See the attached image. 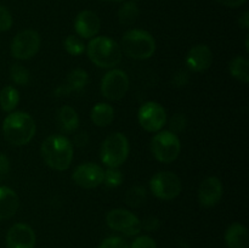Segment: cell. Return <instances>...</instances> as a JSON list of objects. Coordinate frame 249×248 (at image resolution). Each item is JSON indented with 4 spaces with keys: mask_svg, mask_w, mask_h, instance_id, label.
I'll return each mask as SVG.
<instances>
[{
    "mask_svg": "<svg viewBox=\"0 0 249 248\" xmlns=\"http://www.w3.org/2000/svg\"><path fill=\"white\" fill-rule=\"evenodd\" d=\"M41 157L51 169L62 172L73 160V145L63 135H50L41 143Z\"/></svg>",
    "mask_w": 249,
    "mask_h": 248,
    "instance_id": "1",
    "label": "cell"
},
{
    "mask_svg": "<svg viewBox=\"0 0 249 248\" xmlns=\"http://www.w3.org/2000/svg\"><path fill=\"white\" fill-rule=\"evenodd\" d=\"M36 131V122L26 112H11L2 122V133L9 143L23 146L31 142Z\"/></svg>",
    "mask_w": 249,
    "mask_h": 248,
    "instance_id": "2",
    "label": "cell"
},
{
    "mask_svg": "<svg viewBox=\"0 0 249 248\" xmlns=\"http://www.w3.org/2000/svg\"><path fill=\"white\" fill-rule=\"evenodd\" d=\"M87 53L90 61L100 68H113L122 61V49L108 36H95L89 41Z\"/></svg>",
    "mask_w": 249,
    "mask_h": 248,
    "instance_id": "3",
    "label": "cell"
},
{
    "mask_svg": "<svg viewBox=\"0 0 249 248\" xmlns=\"http://www.w3.org/2000/svg\"><path fill=\"white\" fill-rule=\"evenodd\" d=\"M121 49L134 60H147L155 53L156 41L147 31L130 29L122 38Z\"/></svg>",
    "mask_w": 249,
    "mask_h": 248,
    "instance_id": "4",
    "label": "cell"
},
{
    "mask_svg": "<svg viewBox=\"0 0 249 248\" xmlns=\"http://www.w3.org/2000/svg\"><path fill=\"white\" fill-rule=\"evenodd\" d=\"M129 155V141L122 133L107 136L101 146V160L108 168H118L126 160Z\"/></svg>",
    "mask_w": 249,
    "mask_h": 248,
    "instance_id": "5",
    "label": "cell"
},
{
    "mask_svg": "<svg viewBox=\"0 0 249 248\" xmlns=\"http://www.w3.org/2000/svg\"><path fill=\"white\" fill-rule=\"evenodd\" d=\"M151 151L160 162L172 163L179 157L181 142L177 134L172 131H158L151 140Z\"/></svg>",
    "mask_w": 249,
    "mask_h": 248,
    "instance_id": "6",
    "label": "cell"
},
{
    "mask_svg": "<svg viewBox=\"0 0 249 248\" xmlns=\"http://www.w3.org/2000/svg\"><path fill=\"white\" fill-rule=\"evenodd\" d=\"M150 189L157 198L170 201L177 198L182 190L181 180L175 173H156L150 181Z\"/></svg>",
    "mask_w": 249,
    "mask_h": 248,
    "instance_id": "7",
    "label": "cell"
},
{
    "mask_svg": "<svg viewBox=\"0 0 249 248\" xmlns=\"http://www.w3.org/2000/svg\"><path fill=\"white\" fill-rule=\"evenodd\" d=\"M106 223L109 229L122 232L125 236H136L141 231V221L135 214L123 208H116L108 212Z\"/></svg>",
    "mask_w": 249,
    "mask_h": 248,
    "instance_id": "8",
    "label": "cell"
},
{
    "mask_svg": "<svg viewBox=\"0 0 249 248\" xmlns=\"http://www.w3.org/2000/svg\"><path fill=\"white\" fill-rule=\"evenodd\" d=\"M40 49V35L33 29H26L16 34L11 43V55L17 60H29Z\"/></svg>",
    "mask_w": 249,
    "mask_h": 248,
    "instance_id": "9",
    "label": "cell"
},
{
    "mask_svg": "<svg viewBox=\"0 0 249 248\" xmlns=\"http://www.w3.org/2000/svg\"><path fill=\"white\" fill-rule=\"evenodd\" d=\"M129 90V78L122 70H111L101 80V94L111 101H117L125 96Z\"/></svg>",
    "mask_w": 249,
    "mask_h": 248,
    "instance_id": "10",
    "label": "cell"
},
{
    "mask_svg": "<svg viewBox=\"0 0 249 248\" xmlns=\"http://www.w3.org/2000/svg\"><path fill=\"white\" fill-rule=\"evenodd\" d=\"M139 123L150 133H158L167 123V113L162 105L148 101L140 107L138 113Z\"/></svg>",
    "mask_w": 249,
    "mask_h": 248,
    "instance_id": "11",
    "label": "cell"
},
{
    "mask_svg": "<svg viewBox=\"0 0 249 248\" xmlns=\"http://www.w3.org/2000/svg\"><path fill=\"white\" fill-rule=\"evenodd\" d=\"M105 170L95 163H83L72 174V179L83 189H95L104 182Z\"/></svg>",
    "mask_w": 249,
    "mask_h": 248,
    "instance_id": "12",
    "label": "cell"
},
{
    "mask_svg": "<svg viewBox=\"0 0 249 248\" xmlns=\"http://www.w3.org/2000/svg\"><path fill=\"white\" fill-rule=\"evenodd\" d=\"M7 248H34L36 233L33 229L23 223L14 224L6 235Z\"/></svg>",
    "mask_w": 249,
    "mask_h": 248,
    "instance_id": "13",
    "label": "cell"
},
{
    "mask_svg": "<svg viewBox=\"0 0 249 248\" xmlns=\"http://www.w3.org/2000/svg\"><path fill=\"white\" fill-rule=\"evenodd\" d=\"M101 28V21L96 12L83 10L74 19V29L79 38L92 39L97 35Z\"/></svg>",
    "mask_w": 249,
    "mask_h": 248,
    "instance_id": "14",
    "label": "cell"
},
{
    "mask_svg": "<svg viewBox=\"0 0 249 248\" xmlns=\"http://www.w3.org/2000/svg\"><path fill=\"white\" fill-rule=\"evenodd\" d=\"M223 184L216 177H209L202 181L198 189V201L204 207H213L223 197Z\"/></svg>",
    "mask_w": 249,
    "mask_h": 248,
    "instance_id": "15",
    "label": "cell"
},
{
    "mask_svg": "<svg viewBox=\"0 0 249 248\" xmlns=\"http://www.w3.org/2000/svg\"><path fill=\"white\" fill-rule=\"evenodd\" d=\"M213 62V53L206 44H198L190 49L186 55V66L194 72L208 70Z\"/></svg>",
    "mask_w": 249,
    "mask_h": 248,
    "instance_id": "16",
    "label": "cell"
},
{
    "mask_svg": "<svg viewBox=\"0 0 249 248\" xmlns=\"http://www.w3.org/2000/svg\"><path fill=\"white\" fill-rule=\"evenodd\" d=\"M19 199L16 192L7 186H0V220H6L16 214Z\"/></svg>",
    "mask_w": 249,
    "mask_h": 248,
    "instance_id": "17",
    "label": "cell"
},
{
    "mask_svg": "<svg viewBox=\"0 0 249 248\" xmlns=\"http://www.w3.org/2000/svg\"><path fill=\"white\" fill-rule=\"evenodd\" d=\"M88 82H89V77H88L87 71L82 70V68H75L72 72L68 74L66 84L61 85L56 94L57 95H68L72 91H79V90L84 89L87 87Z\"/></svg>",
    "mask_w": 249,
    "mask_h": 248,
    "instance_id": "18",
    "label": "cell"
},
{
    "mask_svg": "<svg viewBox=\"0 0 249 248\" xmlns=\"http://www.w3.org/2000/svg\"><path fill=\"white\" fill-rule=\"evenodd\" d=\"M228 248H248V230L240 223L231 224L225 232Z\"/></svg>",
    "mask_w": 249,
    "mask_h": 248,
    "instance_id": "19",
    "label": "cell"
},
{
    "mask_svg": "<svg viewBox=\"0 0 249 248\" xmlns=\"http://www.w3.org/2000/svg\"><path fill=\"white\" fill-rule=\"evenodd\" d=\"M57 123L61 131L63 133H73L79 125V117L74 108L71 106H62L57 112Z\"/></svg>",
    "mask_w": 249,
    "mask_h": 248,
    "instance_id": "20",
    "label": "cell"
},
{
    "mask_svg": "<svg viewBox=\"0 0 249 248\" xmlns=\"http://www.w3.org/2000/svg\"><path fill=\"white\" fill-rule=\"evenodd\" d=\"M91 121L97 126H107L113 122L114 119V108L109 104L100 102L95 105L91 109Z\"/></svg>",
    "mask_w": 249,
    "mask_h": 248,
    "instance_id": "21",
    "label": "cell"
},
{
    "mask_svg": "<svg viewBox=\"0 0 249 248\" xmlns=\"http://www.w3.org/2000/svg\"><path fill=\"white\" fill-rule=\"evenodd\" d=\"M139 15H140V10H139L138 4L133 0L125 1L118 10V21L122 26H131L139 18Z\"/></svg>",
    "mask_w": 249,
    "mask_h": 248,
    "instance_id": "22",
    "label": "cell"
},
{
    "mask_svg": "<svg viewBox=\"0 0 249 248\" xmlns=\"http://www.w3.org/2000/svg\"><path fill=\"white\" fill-rule=\"evenodd\" d=\"M19 102L18 90L12 85H6L0 91V107L4 112H12Z\"/></svg>",
    "mask_w": 249,
    "mask_h": 248,
    "instance_id": "23",
    "label": "cell"
},
{
    "mask_svg": "<svg viewBox=\"0 0 249 248\" xmlns=\"http://www.w3.org/2000/svg\"><path fill=\"white\" fill-rule=\"evenodd\" d=\"M248 67L249 62L247 58L237 56V57L232 58V61L230 62V65H229V71H230L231 75H232L235 79L247 84L249 82Z\"/></svg>",
    "mask_w": 249,
    "mask_h": 248,
    "instance_id": "24",
    "label": "cell"
},
{
    "mask_svg": "<svg viewBox=\"0 0 249 248\" xmlns=\"http://www.w3.org/2000/svg\"><path fill=\"white\" fill-rule=\"evenodd\" d=\"M147 201V192H146L145 187L141 186H134L129 189L125 194V203L129 207H134L138 208L145 204Z\"/></svg>",
    "mask_w": 249,
    "mask_h": 248,
    "instance_id": "25",
    "label": "cell"
},
{
    "mask_svg": "<svg viewBox=\"0 0 249 248\" xmlns=\"http://www.w3.org/2000/svg\"><path fill=\"white\" fill-rule=\"evenodd\" d=\"M10 78L15 84L24 87L29 83V72L21 63H14L10 67Z\"/></svg>",
    "mask_w": 249,
    "mask_h": 248,
    "instance_id": "26",
    "label": "cell"
},
{
    "mask_svg": "<svg viewBox=\"0 0 249 248\" xmlns=\"http://www.w3.org/2000/svg\"><path fill=\"white\" fill-rule=\"evenodd\" d=\"M63 45H65V49L67 50V53L72 56L82 55L85 51V48H87V46L84 45V41H83L79 36L73 35V34H71V35H68L67 38L65 39Z\"/></svg>",
    "mask_w": 249,
    "mask_h": 248,
    "instance_id": "27",
    "label": "cell"
},
{
    "mask_svg": "<svg viewBox=\"0 0 249 248\" xmlns=\"http://www.w3.org/2000/svg\"><path fill=\"white\" fill-rule=\"evenodd\" d=\"M104 182L108 187H118L123 182V173L118 168H108L105 170Z\"/></svg>",
    "mask_w": 249,
    "mask_h": 248,
    "instance_id": "28",
    "label": "cell"
},
{
    "mask_svg": "<svg viewBox=\"0 0 249 248\" xmlns=\"http://www.w3.org/2000/svg\"><path fill=\"white\" fill-rule=\"evenodd\" d=\"M186 124H187V121L185 114L175 113L169 122L170 130H172V133L174 134L181 133V131H184L185 128H186Z\"/></svg>",
    "mask_w": 249,
    "mask_h": 248,
    "instance_id": "29",
    "label": "cell"
},
{
    "mask_svg": "<svg viewBox=\"0 0 249 248\" xmlns=\"http://www.w3.org/2000/svg\"><path fill=\"white\" fill-rule=\"evenodd\" d=\"M99 248H129L128 243L118 236H112V237H107L100 243Z\"/></svg>",
    "mask_w": 249,
    "mask_h": 248,
    "instance_id": "30",
    "label": "cell"
},
{
    "mask_svg": "<svg viewBox=\"0 0 249 248\" xmlns=\"http://www.w3.org/2000/svg\"><path fill=\"white\" fill-rule=\"evenodd\" d=\"M12 27V16L9 9L0 5V32L9 31Z\"/></svg>",
    "mask_w": 249,
    "mask_h": 248,
    "instance_id": "31",
    "label": "cell"
},
{
    "mask_svg": "<svg viewBox=\"0 0 249 248\" xmlns=\"http://www.w3.org/2000/svg\"><path fill=\"white\" fill-rule=\"evenodd\" d=\"M129 248H157V245L150 236H139L133 241Z\"/></svg>",
    "mask_w": 249,
    "mask_h": 248,
    "instance_id": "32",
    "label": "cell"
},
{
    "mask_svg": "<svg viewBox=\"0 0 249 248\" xmlns=\"http://www.w3.org/2000/svg\"><path fill=\"white\" fill-rule=\"evenodd\" d=\"M189 79H190L189 73L185 72V71H182V70H180V71H178L174 75H173L172 82L177 88H182V87H185L187 83H189Z\"/></svg>",
    "mask_w": 249,
    "mask_h": 248,
    "instance_id": "33",
    "label": "cell"
},
{
    "mask_svg": "<svg viewBox=\"0 0 249 248\" xmlns=\"http://www.w3.org/2000/svg\"><path fill=\"white\" fill-rule=\"evenodd\" d=\"M160 226V219L156 218V216H148V218H146L145 220L141 223V228L145 229L146 231H148V232H153V231L158 230Z\"/></svg>",
    "mask_w": 249,
    "mask_h": 248,
    "instance_id": "34",
    "label": "cell"
},
{
    "mask_svg": "<svg viewBox=\"0 0 249 248\" xmlns=\"http://www.w3.org/2000/svg\"><path fill=\"white\" fill-rule=\"evenodd\" d=\"M10 172V162L9 158L4 155L0 153V182L4 181L6 177L9 175Z\"/></svg>",
    "mask_w": 249,
    "mask_h": 248,
    "instance_id": "35",
    "label": "cell"
},
{
    "mask_svg": "<svg viewBox=\"0 0 249 248\" xmlns=\"http://www.w3.org/2000/svg\"><path fill=\"white\" fill-rule=\"evenodd\" d=\"M216 1L226 7L236 9V7H240V6H242V5H245L246 2H247V0H216Z\"/></svg>",
    "mask_w": 249,
    "mask_h": 248,
    "instance_id": "36",
    "label": "cell"
},
{
    "mask_svg": "<svg viewBox=\"0 0 249 248\" xmlns=\"http://www.w3.org/2000/svg\"><path fill=\"white\" fill-rule=\"evenodd\" d=\"M88 142H89V136H88V134L84 133V131H82V133H78L77 135L74 136V145L75 146H79V147H82V146L87 145Z\"/></svg>",
    "mask_w": 249,
    "mask_h": 248,
    "instance_id": "37",
    "label": "cell"
},
{
    "mask_svg": "<svg viewBox=\"0 0 249 248\" xmlns=\"http://www.w3.org/2000/svg\"><path fill=\"white\" fill-rule=\"evenodd\" d=\"M238 23H240V26L242 27L243 29L249 28V12L248 11H245L242 15H241L240 18H238Z\"/></svg>",
    "mask_w": 249,
    "mask_h": 248,
    "instance_id": "38",
    "label": "cell"
},
{
    "mask_svg": "<svg viewBox=\"0 0 249 248\" xmlns=\"http://www.w3.org/2000/svg\"><path fill=\"white\" fill-rule=\"evenodd\" d=\"M100 1H113V2H123L124 0H100Z\"/></svg>",
    "mask_w": 249,
    "mask_h": 248,
    "instance_id": "39",
    "label": "cell"
},
{
    "mask_svg": "<svg viewBox=\"0 0 249 248\" xmlns=\"http://www.w3.org/2000/svg\"><path fill=\"white\" fill-rule=\"evenodd\" d=\"M133 1H135V0H133Z\"/></svg>",
    "mask_w": 249,
    "mask_h": 248,
    "instance_id": "40",
    "label": "cell"
}]
</instances>
